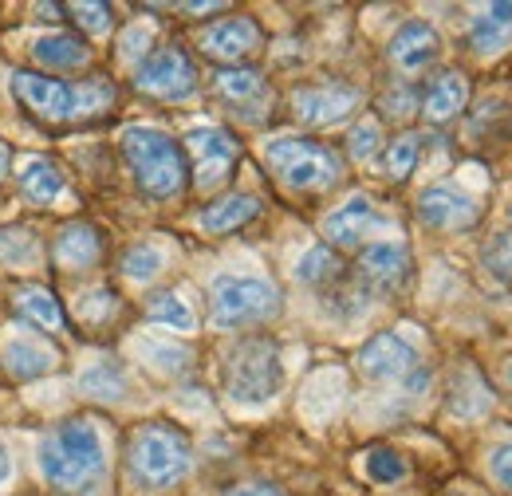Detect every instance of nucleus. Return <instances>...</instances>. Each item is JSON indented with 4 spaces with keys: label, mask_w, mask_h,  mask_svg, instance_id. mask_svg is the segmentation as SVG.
I'll list each match as a JSON object with an SVG mask.
<instances>
[{
    "label": "nucleus",
    "mask_w": 512,
    "mask_h": 496,
    "mask_svg": "<svg viewBox=\"0 0 512 496\" xmlns=\"http://www.w3.org/2000/svg\"><path fill=\"white\" fill-rule=\"evenodd\" d=\"M40 473L60 493L91 489L103 477V437L87 418H71L40 441Z\"/></svg>",
    "instance_id": "1"
},
{
    "label": "nucleus",
    "mask_w": 512,
    "mask_h": 496,
    "mask_svg": "<svg viewBox=\"0 0 512 496\" xmlns=\"http://www.w3.org/2000/svg\"><path fill=\"white\" fill-rule=\"evenodd\" d=\"M119 146H123V158H127L134 182L146 197L166 201V197L182 193V186H186V154L170 134L154 130V126H127Z\"/></svg>",
    "instance_id": "2"
},
{
    "label": "nucleus",
    "mask_w": 512,
    "mask_h": 496,
    "mask_svg": "<svg viewBox=\"0 0 512 496\" xmlns=\"http://www.w3.org/2000/svg\"><path fill=\"white\" fill-rule=\"evenodd\" d=\"M130 469L150 489L178 485L190 473V441L182 430L162 426V422L138 426L130 437Z\"/></svg>",
    "instance_id": "3"
},
{
    "label": "nucleus",
    "mask_w": 512,
    "mask_h": 496,
    "mask_svg": "<svg viewBox=\"0 0 512 496\" xmlns=\"http://www.w3.org/2000/svg\"><path fill=\"white\" fill-rule=\"evenodd\" d=\"M280 311V288L264 276H217L209 284V319L213 327L237 331L264 323Z\"/></svg>",
    "instance_id": "4"
},
{
    "label": "nucleus",
    "mask_w": 512,
    "mask_h": 496,
    "mask_svg": "<svg viewBox=\"0 0 512 496\" xmlns=\"http://www.w3.org/2000/svg\"><path fill=\"white\" fill-rule=\"evenodd\" d=\"M284 386V363H280V347L272 339H245L233 347L229 363H225V394L233 402L260 406L268 398H276V390Z\"/></svg>",
    "instance_id": "5"
},
{
    "label": "nucleus",
    "mask_w": 512,
    "mask_h": 496,
    "mask_svg": "<svg viewBox=\"0 0 512 496\" xmlns=\"http://www.w3.org/2000/svg\"><path fill=\"white\" fill-rule=\"evenodd\" d=\"M268 170L292 189H327L339 182V154L316 138H272L264 146Z\"/></svg>",
    "instance_id": "6"
},
{
    "label": "nucleus",
    "mask_w": 512,
    "mask_h": 496,
    "mask_svg": "<svg viewBox=\"0 0 512 496\" xmlns=\"http://www.w3.org/2000/svg\"><path fill=\"white\" fill-rule=\"evenodd\" d=\"M138 91L166 99V103H182L197 91V71H193L190 56L182 48H158L150 52L142 67H138Z\"/></svg>",
    "instance_id": "7"
},
{
    "label": "nucleus",
    "mask_w": 512,
    "mask_h": 496,
    "mask_svg": "<svg viewBox=\"0 0 512 496\" xmlns=\"http://www.w3.org/2000/svg\"><path fill=\"white\" fill-rule=\"evenodd\" d=\"M186 154L193 158V178L201 189L221 186L241 154L237 138L225 130V126H197L186 134Z\"/></svg>",
    "instance_id": "8"
},
{
    "label": "nucleus",
    "mask_w": 512,
    "mask_h": 496,
    "mask_svg": "<svg viewBox=\"0 0 512 496\" xmlns=\"http://www.w3.org/2000/svg\"><path fill=\"white\" fill-rule=\"evenodd\" d=\"M12 95L40 119L48 123H64L75 119V87L64 79L40 75V71H16L12 75Z\"/></svg>",
    "instance_id": "9"
},
{
    "label": "nucleus",
    "mask_w": 512,
    "mask_h": 496,
    "mask_svg": "<svg viewBox=\"0 0 512 496\" xmlns=\"http://www.w3.org/2000/svg\"><path fill=\"white\" fill-rule=\"evenodd\" d=\"M201 52L209 60L221 63H237L245 56H253L256 48L264 44V32L253 16H225V20H213L205 32H201Z\"/></svg>",
    "instance_id": "10"
},
{
    "label": "nucleus",
    "mask_w": 512,
    "mask_h": 496,
    "mask_svg": "<svg viewBox=\"0 0 512 496\" xmlns=\"http://www.w3.org/2000/svg\"><path fill=\"white\" fill-rule=\"evenodd\" d=\"M477 217H481L477 201L453 186H430L422 189V197H418V221L430 225V229L461 233V229L477 225Z\"/></svg>",
    "instance_id": "11"
},
{
    "label": "nucleus",
    "mask_w": 512,
    "mask_h": 496,
    "mask_svg": "<svg viewBox=\"0 0 512 496\" xmlns=\"http://www.w3.org/2000/svg\"><path fill=\"white\" fill-rule=\"evenodd\" d=\"M355 363H359V371L367 374V378H375V382L410 378V374L418 371V355H414V347H410L402 335H394V331H383V335L367 339Z\"/></svg>",
    "instance_id": "12"
},
{
    "label": "nucleus",
    "mask_w": 512,
    "mask_h": 496,
    "mask_svg": "<svg viewBox=\"0 0 512 496\" xmlns=\"http://www.w3.org/2000/svg\"><path fill=\"white\" fill-rule=\"evenodd\" d=\"M359 107V91L343 87V83H327V87H300L292 95V111L296 119L308 126H335L343 123L351 111Z\"/></svg>",
    "instance_id": "13"
},
{
    "label": "nucleus",
    "mask_w": 512,
    "mask_h": 496,
    "mask_svg": "<svg viewBox=\"0 0 512 496\" xmlns=\"http://www.w3.org/2000/svg\"><path fill=\"white\" fill-rule=\"evenodd\" d=\"M359 276L375 292H394L410 276V252L398 241H375L359 252Z\"/></svg>",
    "instance_id": "14"
},
{
    "label": "nucleus",
    "mask_w": 512,
    "mask_h": 496,
    "mask_svg": "<svg viewBox=\"0 0 512 496\" xmlns=\"http://www.w3.org/2000/svg\"><path fill=\"white\" fill-rule=\"evenodd\" d=\"M438 52H442V40H438L434 24H426V20H406L390 40V63L402 67V71L430 67L438 60Z\"/></svg>",
    "instance_id": "15"
},
{
    "label": "nucleus",
    "mask_w": 512,
    "mask_h": 496,
    "mask_svg": "<svg viewBox=\"0 0 512 496\" xmlns=\"http://www.w3.org/2000/svg\"><path fill=\"white\" fill-rule=\"evenodd\" d=\"M371 225H375V205H371V197L355 193V197H347L339 209H331L323 217V237L339 248H355Z\"/></svg>",
    "instance_id": "16"
},
{
    "label": "nucleus",
    "mask_w": 512,
    "mask_h": 496,
    "mask_svg": "<svg viewBox=\"0 0 512 496\" xmlns=\"http://www.w3.org/2000/svg\"><path fill=\"white\" fill-rule=\"evenodd\" d=\"M469 44L477 56H501L512 48V4H485L469 20Z\"/></svg>",
    "instance_id": "17"
},
{
    "label": "nucleus",
    "mask_w": 512,
    "mask_h": 496,
    "mask_svg": "<svg viewBox=\"0 0 512 496\" xmlns=\"http://www.w3.org/2000/svg\"><path fill=\"white\" fill-rule=\"evenodd\" d=\"M465 103H469V79L461 71H442L430 79V87L422 95V115L430 123H449L461 115Z\"/></svg>",
    "instance_id": "18"
},
{
    "label": "nucleus",
    "mask_w": 512,
    "mask_h": 496,
    "mask_svg": "<svg viewBox=\"0 0 512 496\" xmlns=\"http://www.w3.org/2000/svg\"><path fill=\"white\" fill-rule=\"evenodd\" d=\"M256 213H260V201H256L253 193H225V197H217L213 205H205L201 209V229L205 233H237L241 225H249Z\"/></svg>",
    "instance_id": "19"
},
{
    "label": "nucleus",
    "mask_w": 512,
    "mask_h": 496,
    "mask_svg": "<svg viewBox=\"0 0 512 496\" xmlns=\"http://www.w3.org/2000/svg\"><path fill=\"white\" fill-rule=\"evenodd\" d=\"M4 367L16 382H32L40 374H48L56 367V351L44 347L40 339H28V335H16L4 343Z\"/></svg>",
    "instance_id": "20"
},
{
    "label": "nucleus",
    "mask_w": 512,
    "mask_h": 496,
    "mask_svg": "<svg viewBox=\"0 0 512 496\" xmlns=\"http://www.w3.org/2000/svg\"><path fill=\"white\" fill-rule=\"evenodd\" d=\"M16 178H20V189H24L32 201H40V205H48V201H56V197L64 193V174H60V166L48 162V158H28Z\"/></svg>",
    "instance_id": "21"
},
{
    "label": "nucleus",
    "mask_w": 512,
    "mask_h": 496,
    "mask_svg": "<svg viewBox=\"0 0 512 496\" xmlns=\"http://www.w3.org/2000/svg\"><path fill=\"white\" fill-rule=\"evenodd\" d=\"M489 406H493V394H489V386L481 382L477 371H461L449 382V410H453L457 418H477V414H485Z\"/></svg>",
    "instance_id": "22"
},
{
    "label": "nucleus",
    "mask_w": 512,
    "mask_h": 496,
    "mask_svg": "<svg viewBox=\"0 0 512 496\" xmlns=\"http://www.w3.org/2000/svg\"><path fill=\"white\" fill-rule=\"evenodd\" d=\"M213 83H217V95L225 103H233V107L264 103V79H260V71H253V67H229Z\"/></svg>",
    "instance_id": "23"
},
{
    "label": "nucleus",
    "mask_w": 512,
    "mask_h": 496,
    "mask_svg": "<svg viewBox=\"0 0 512 496\" xmlns=\"http://www.w3.org/2000/svg\"><path fill=\"white\" fill-rule=\"evenodd\" d=\"M12 304H16L20 315H28L32 323H40V327H48V331H60V327H64V308H60V300H56L48 288L24 284V288H16Z\"/></svg>",
    "instance_id": "24"
},
{
    "label": "nucleus",
    "mask_w": 512,
    "mask_h": 496,
    "mask_svg": "<svg viewBox=\"0 0 512 496\" xmlns=\"http://www.w3.org/2000/svg\"><path fill=\"white\" fill-rule=\"evenodd\" d=\"M56 256L64 268H91L99 260V233L91 225H67L56 241Z\"/></svg>",
    "instance_id": "25"
},
{
    "label": "nucleus",
    "mask_w": 512,
    "mask_h": 496,
    "mask_svg": "<svg viewBox=\"0 0 512 496\" xmlns=\"http://www.w3.org/2000/svg\"><path fill=\"white\" fill-rule=\"evenodd\" d=\"M79 390L87 398H99V402H119L127 394V374L115 363H95L79 374Z\"/></svg>",
    "instance_id": "26"
},
{
    "label": "nucleus",
    "mask_w": 512,
    "mask_h": 496,
    "mask_svg": "<svg viewBox=\"0 0 512 496\" xmlns=\"http://www.w3.org/2000/svg\"><path fill=\"white\" fill-rule=\"evenodd\" d=\"M36 60L44 63V67H52V71H75V67L87 63V48L75 36L60 32V36H44L36 44Z\"/></svg>",
    "instance_id": "27"
},
{
    "label": "nucleus",
    "mask_w": 512,
    "mask_h": 496,
    "mask_svg": "<svg viewBox=\"0 0 512 496\" xmlns=\"http://www.w3.org/2000/svg\"><path fill=\"white\" fill-rule=\"evenodd\" d=\"M138 355L158 374H186L193 363L190 347L186 343H170V339H146V343H138Z\"/></svg>",
    "instance_id": "28"
},
{
    "label": "nucleus",
    "mask_w": 512,
    "mask_h": 496,
    "mask_svg": "<svg viewBox=\"0 0 512 496\" xmlns=\"http://www.w3.org/2000/svg\"><path fill=\"white\" fill-rule=\"evenodd\" d=\"M146 315H150L154 323H162V327H174V331H186V335H190L193 327H197V319H193L190 304H186L178 292H154V296L146 300Z\"/></svg>",
    "instance_id": "29"
},
{
    "label": "nucleus",
    "mask_w": 512,
    "mask_h": 496,
    "mask_svg": "<svg viewBox=\"0 0 512 496\" xmlns=\"http://www.w3.org/2000/svg\"><path fill=\"white\" fill-rule=\"evenodd\" d=\"M339 272H343V264H339V256L327 245L308 248V252L300 256V264H296V280H300V284H312V288H323V284L339 280Z\"/></svg>",
    "instance_id": "30"
},
{
    "label": "nucleus",
    "mask_w": 512,
    "mask_h": 496,
    "mask_svg": "<svg viewBox=\"0 0 512 496\" xmlns=\"http://www.w3.org/2000/svg\"><path fill=\"white\" fill-rule=\"evenodd\" d=\"M418 154H422V134H398L390 146H386V174L394 178V182H402V178H410V170L418 166Z\"/></svg>",
    "instance_id": "31"
},
{
    "label": "nucleus",
    "mask_w": 512,
    "mask_h": 496,
    "mask_svg": "<svg viewBox=\"0 0 512 496\" xmlns=\"http://www.w3.org/2000/svg\"><path fill=\"white\" fill-rule=\"evenodd\" d=\"M111 103H115V87H111L107 79H87V83L75 87V115H79V119L99 115V111H107Z\"/></svg>",
    "instance_id": "32"
},
{
    "label": "nucleus",
    "mask_w": 512,
    "mask_h": 496,
    "mask_svg": "<svg viewBox=\"0 0 512 496\" xmlns=\"http://www.w3.org/2000/svg\"><path fill=\"white\" fill-rule=\"evenodd\" d=\"M379 146H383V130L375 119H363V123L351 126V134H347V154L355 158V162H371L375 154H379Z\"/></svg>",
    "instance_id": "33"
},
{
    "label": "nucleus",
    "mask_w": 512,
    "mask_h": 496,
    "mask_svg": "<svg viewBox=\"0 0 512 496\" xmlns=\"http://www.w3.org/2000/svg\"><path fill=\"white\" fill-rule=\"evenodd\" d=\"M123 272H127L130 280H154V276L162 272V248H154V245L127 248V256H123Z\"/></svg>",
    "instance_id": "34"
},
{
    "label": "nucleus",
    "mask_w": 512,
    "mask_h": 496,
    "mask_svg": "<svg viewBox=\"0 0 512 496\" xmlns=\"http://www.w3.org/2000/svg\"><path fill=\"white\" fill-rule=\"evenodd\" d=\"M367 477L379 481V485H394V481L406 477V461L394 449H371L367 453Z\"/></svg>",
    "instance_id": "35"
},
{
    "label": "nucleus",
    "mask_w": 512,
    "mask_h": 496,
    "mask_svg": "<svg viewBox=\"0 0 512 496\" xmlns=\"http://www.w3.org/2000/svg\"><path fill=\"white\" fill-rule=\"evenodd\" d=\"M481 264L497 280H512V233H497L489 245L481 248Z\"/></svg>",
    "instance_id": "36"
},
{
    "label": "nucleus",
    "mask_w": 512,
    "mask_h": 496,
    "mask_svg": "<svg viewBox=\"0 0 512 496\" xmlns=\"http://www.w3.org/2000/svg\"><path fill=\"white\" fill-rule=\"evenodd\" d=\"M67 12L75 16V24L83 28V32H91V36H103L107 28H111V20H115V12L107 8V4H67Z\"/></svg>",
    "instance_id": "37"
},
{
    "label": "nucleus",
    "mask_w": 512,
    "mask_h": 496,
    "mask_svg": "<svg viewBox=\"0 0 512 496\" xmlns=\"http://www.w3.org/2000/svg\"><path fill=\"white\" fill-rule=\"evenodd\" d=\"M36 245L28 233H0V264H32Z\"/></svg>",
    "instance_id": "38"
},
{
    "label": "nucleus",
    "mask_w": 512,
    "mask_h": 496,
    "mask_svg": "<svg viewBox=\"0 0 512 496\" xmlns=\"http://www.w3.org/2000/svg\"><path fill=\"white\" fill-rule=\"evenodd\" d=\"M489 473H493V481L512 493V445H501V449H493V457H489Z\"/></svg>",
    "instance_id": "39"
},
{
    "label": "nucleus",
    "mask_w": 512,
    "mask_h": 496,
    "mask_svg": "<svg viewBox=\"0 0 512 496\" xmlns=\"http://www.w3.org/2000/svg\"><path fill=\"white\" fill-rule=\"evenodd\" d=\"M119 311V300L111 296V292H95V296H87L83 304H79V315L83 319H107V315H115Z\"/></svg>",
    "instance_id": "40"
},
{
    "label": "nucleus",
    "mask_w": 512,
    "mask_h": 496,
    "mask_svg": "<svg viewBox=\"0 0 512 496\" xmlns=\"http://www.w3.org/2000/svg\"><path fill=\"white\" fill-rule=\"evenodd\" d=\"M146 44H150V36H146V28H130L127 36H123V44H119V56H123V60H138Z\"/></svg>",
    "instance_id": "41"
},
{
    "label": "nucleus",
    "mask_w": 512,
    "mask_h": 496,
    "mask_svg": "<svg viewBox=\"0 0 512 496\" xmlns=\"http://www.w3.org/2000/svg\"><path fill=\"white\" fill-rule=\"evenodd\" d=\"M225 496H284L276 485H241V489H233V493Z\"/></svg>",
    "instance_id": "42"
},
{
    "label": "nucleus",
    "mask_w": 512,
    "mask_h": 496,
    "mask_svg": "<svg viewBox=\"0 0 512 496\" xmlns=\"http://www.w3.org/2000/svg\"><path fill=\"white\" fill-rule=\"evenodd\" d=\"M386 107H390V111H410V95H406V91H398V95H390V99H386Z\"/></svg>",
    "instance_id": "43"
},
{
    "label": "nucleus",
    "mask_w": 512,
    "mask_h": 496,
    "mask_svg": "<svg viewBox=\"0 0 512 496\" xmlns=\"http://www.w3.org/2000/svg\"><path fill=\"white\" fill-rule=\"evenodd\" d=\"M221 4H182V12H193V16H209V12H217Z\"/></svg>",
    "instance_id": "44"
},
{
    "label": "nucleus",
    "mask_w": 512,
    "mask_h": 496,
    "mask_svg": "<svg viewBox=\"0 0 512 496\" xmlns=\"http://www.w3.org/2000/svg\"><path fill=\"white\" fill-rule=\"evenodd\" d=\"M8 473H12V461H8V449L0 445V485L8 481Z\"/></svg>",
    "instance_id": "45"
},
{
    "label": "nucleus",
    "mask_w": 512,
    "mask_h": 496,
    "mask_svg": "<svg viewBox=\"0 0 512 496\" xmlns=\"http://www.w3.org/2000/svg\"><path fill=\"white\" fill-rule=\"evenodd\" d=\"M4 170H8V150L0 146V182H4Z\"/></svg>",
    "instance_id": "46"
}]
</instances>
